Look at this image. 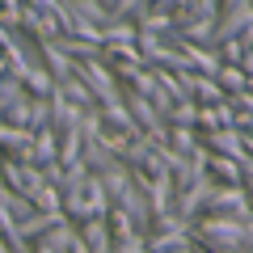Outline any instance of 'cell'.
Returning <instances> with one entry per match:
<instances>
[{
	"mask_svg": "<svg viewBox=\"0 0 253 253\" xmlns=\"http://www.w3.org/2000/svg\"><path fill=\"white\" fill-rule=\"evenodd\" d=\"M190 236L207 253H249V245H253V228L241 224L236 215H199Z\"/></svg>",
	"mask_w": 253,
	"mask_h": 253,
	"instance_id": "6da1fadb",
	"label": "cell"
},
{
	"mask_svg": "<svg viewBox=\"0 0 253 253\" xmlns=\"http://www.w3.org/2000/svg\"><path fill=\"white\" fill-rule=\"evenodd\" d=\"M72 76L93 93V106H114V101H123V93H126L101 59H81V63L72 68Z\"/></svg>",
	"mask_w": 253,
	"mask_h": 253,
	"instance_id": "7a4b0ae2",
	"label": "cell"
},
{
	"mask_svg": "<svg viewBox=\"0 0 253 253\" xmlns=\"http://www.w3.org/2000/svg\"><path fill=\"white\" fill-rule=\"evenodd\" d=\"M114 207L123 211L131 224L139 228V232H148V224H152V211H148V199H144V186H139V177L131 173V181H126L123 190H118V199H114Z\"/></svg>",
	"mask_w": 253,
	"mask_h": 253,
	"instance_id": "3957f363",
	"label": "cell"
},
{
	"mask_svg": "<svg viewBox=\"0 0 253 253\" xmlns=\"http://www.w3.org/2000/svg\"><path fill=\"white\" fill-rule=\"evenodd\" d=\"M211 186H215L211 177H199L194 186L177 190V194H173V215H181L186 224H194V219L203 215V207H207V194H211Z\"/></svg>",
	"mask_w": 253,
	"mask_h": 253,
	"instance_id": "277c9868",
	"label": "cell"
},
{
	"mask_svg": "<svg viewBox=\"0 0 253 253\" xmlns=\"http://www.w3.org/2000/svg\"><path fill=\"white\" fill-rule=\"evenodd\" d=\"M253 30V4H236V9H219L215 17V42L224 38H241Z\"/></svg>",
	"mask_w": 253,
	"mask_h": 253,
	"instance_id": "5b68a950",
	"label": "cell"
},
{
	"mask_svg": "<svg viewBox=\"0 0 253 253\" xmlns=\"http://www.w3.org/2000/svg\"><path fill=\"white\" fill-rule=\"evenodd\" d=\"M76 236L84 241L89 253H114V241H110L106 219H84V224H76Z\"/></svg>",
	"mask_w": 253,
	"mask_h": 253,
	"instance_id": "8992f818",
	"label": "cell"
},
{
	"mask_svg": "<svg viewBox=\"0 0 253 253\" xmlns=\"http://www.w3.org/2000/svg\"><path fill=\"white\" fill-rule=\"evenodd\" d=\"M51 161H59V135L46 126V131H34V139H30V165L42 169V165H51Z\"/></svg>",
	"mask_w": 253,
	"mask_h": 253,
	"instance_id": "52a82bcc",
	"label": "cell"
},
{
	"mask_svg": "<svg viewBox=\"0 0 253 253\" xmlns=\"http://www.w3.org/2000/svg\"><path fill=\"white\" fill-rule=\"evenodd\" d=\"M46 101H51V123H46V126H51L55 135H63V131H76V123H81V114H84V110L68 106V101H63L55 89H51V97H46Z\"/></svg>",
	"mask_w": 253,
	"mask_h": 253,
	"instance_id": "ba28073f",
	"label": "cell"
},
{
	"mask_svg": "<svg viewBox=\"0 0 253 253\" xmlns=\"http://www.w3.org/2000/svg\"><path fill=\"white\" fill-rule=\"evenodd\" d=\"M165 148L177 152V156H199L203 152L199 131H194V126H169V131H165Z\"/></svg>",
	"mask_w": 253,
	"mask_h": 253,
	"instance_id": "9c48e42d",
	"label": "cell"
},
{
	"mask_svg": "<svg viewBox=\"0 0 253 253\" xmlns=\"http://www.w3.org/2000/svg\"><path fill=\"white\" fill-rule=\"evenodd\" d=\"M97 34H101V46H131V42H135V34H139V30L131 26V21H114V17H110L106 26L97 30Z\"/></svg>",
	"mask_w": 253,
	"mask_h": 253,
	"instance_id": "30bf717a",
	"label": "cell"
},
{
	"mask_svg": "<svg viewBox=\"0 0 253 253\" xmlns=\"http://www.w3.org/2000/svg\"><path fill=\"white\" fill-rule=\"evenodd\" d=\"M101 110V123L110 126V131H123V135H131L135 139L139 131H135V123H131V114H126V106L123 101H114V106H97Z\"/></svg>",
	"mask_w": 253,
	"mask_h": 253,
	"instance_id": "8fae6325",
	"label": "cell"
},
{
	"mask_svg": "<svg viewBox=\"0 0 253 253\" xmlns=\"http://www.w3.org/2000/svg\"><path fill=\"white\" fill-rule=\"evenodd\" d=\"M21 89L30 93V97H51V89H55V81H51V72H46L42 63H34L26 76H21Z\"/></svg>",
	"mask_w": 253,
	"mask_h": 253,
	"instance_id": "7c38bea8",
	"label": "cell"
},
{
	"mask_svg": "<svg viewBox=\"0 0 253 253\" xmlns=\"http://www.w3.org/2000/svg\"><path fill=\"white\" fill-rule=\"evenodd\" d=\"M0 207H4V215H9L13 224H26V219L34 215L30 199H21V194H13V190H4V186H0Z\"/></svg>",
	"mask_w": 253,
	"mask_h": 253,
	"instance_id": "4fadbf2b",
	"label": "cell"
},
{
	"mask_svg": "<svg viewBox=\"0 0 253 253\" xmlns=\"http://www.w3.org/2000/svg\"><path fill=\"white\" fill-rule=\"evenodd\" d=\"M148 152H152V139L135 135V139H131V144L123 148V156H118V161L126 165V173H139V169H144V161H148Z\"/></svg>",
	"mask_w": 253,
	"mask_h": 253,
	"instance_id": "5bb4252c",
	"label": "cell"
},
{
	"mask_svg": "<svg viewBox=\"0 0 253 253\" xmlns=\"http://www.w3.org/2000/svg\"><path fill=\"white\" fill-rule=\"evenodd\" d=\"M55 93H59L68 106H76V110H93V93L84 89L76 76H72V81H63V84H55Z\"/></svg>",
	"mask_w": 253,
	"mask_h": 253,
	"instance_id": "9a60e30c",
	"label": "cell"
},
{
	"mask_svg": "<svg viewBox=\"0 0 253 253\" xmlns=\"http://www.w3.org/2000/svg\"><path fill=\"white\" fill-rule=\"evenodd\" d=\"M26 4L38 13V17H51V21H59V30L68 34V9H63V0H26Z\"/></svg>",
	"mask_w": 253,
	"mask_h": 253,
	"instance_id": "2e32d148",
	"label": "cell"
},
{
	"mask_svg": "<svg viewBox=\"0 0 253 253\" xmlns=\"http://www.w3.org/2000/svg\"><path fill=\"white\" fill-rule=\"evenodd\" d=\"M30 207H34L38 215H55V211H59V190L55 186H38L34 194H30Z\"/></svg>",
	"mask_w": 253,
	"mask_h": 253,
	"instance_id": "e0dca14e",
	"label": "cell"
},
{
	"mask_svg": "<svg viewBox=\"0 0 253 253\" xmlns=\"http://www.w3.org/2000/svg\"><path fill=\"white\" fill-rule=\"evenodd\" d=\"M46 123H51V101H46V97H30L26 131H30V135H34V131H46Z\"/></svg>",
	"mask_w": 253,
	"mask_h": 253,
	"instance_id": "ac0fdd59",
	"label": "cell"
},
{
	"mask_svg": "<svg viewBox=\"0 0 253 253\" xmlns=\"http://www.w3.org/2000/svg\"><path fill=\"white\" fill-rule=\"evenodd\" d=\"M81 144H84L81 131H63V135H59V165H63V169L81 161Z\"/></svg>",
	"mask_w": 253,
	"mask_h": 253,
	"instance_id": "d6986e66",
	"label": "cell"
},
{
	"mask_svg": "<svg viewBox=\"0 0 253 253\" xmlns=\"http://www.w3.org/2000/svg\"><path fill=\"white\" fill-rule=\"evenodd\" d=\"M26 97V89H21V81H13V76H0V114L13 106V101Z\"/></svg>",
	"mask_w": 253,
	"mask_h": 253,
	"instance_id": "ffe728a7",
	"label": "cell"
},
{
	"mask_svg": "<svg viewBox=\"0 0 253 253\" xmlns=\"http://www.w3.org/2000/svg\"><path fill=\"white\" fill-rule=\"evenodd\" d=\"M26 118H30V93L21 101H13L9 110H4V114H0V123H9V126H21V131H26Z\"/></svg>",
	"mask_w": 253,
	"mask_h": 253,
	"instance_id": "44dd1931",
	"label": "cell"
},
{
	"mask_svg": "<svg viewBox=\"0 0 253 253\" xmlns=\"http://www.w3.org/2000/svg\"><path fill=\"white\" fill-rule=\"evenodd\" d=\"M236 4H249V0H219V9H236Z\"/></svg>",
	"mask_w": 253,
	"mask_h": 253,
	"instance_id": "7402d4cb",
	"label": "cell"
},
{
	"mask_svg": "<svg viewBox=\"0 0 253 253\" xmlns=\"http://www.w3.org/2000/svg\"><path fill=\"white\" fill-rule=\"evenodd\" d=\"M30 253H55V249H46V245H38V241H34V245H30Z\"/></svg>",
	"mask_w": 253,
	"mask_h": 253,
	"instance_id": "603a6c76",
	"label": "cell"
},
{
	"mask_svg": "<svg viewBox=\"0 0 253 253\" xmlns=\"http://www.w3.org/2000/svg\"><path fill=\"white\" fill-rule=\"evenodd\" d=\"M0 4H26V0H0Z\"/></svg>",
	"mask_w": 253,
	"mask_h": 253,
	"instance_id": "cb8c5ba5",
	"label": "cell"
}]
</instances>
